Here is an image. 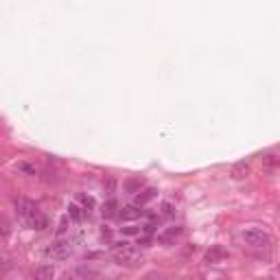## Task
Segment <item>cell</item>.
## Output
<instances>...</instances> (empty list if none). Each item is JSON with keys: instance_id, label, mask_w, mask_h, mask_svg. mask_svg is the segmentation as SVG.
<instances>
[{"instance_id": "6da1fadb", "label": "cell", "mask_w": 280, "mask_h": 280, "mask_svg": "<svg viewBox=\"0 0 280 280\" xmlns=\"http://www.w3.org/2000/svg\"><path fill=\"white\" fill-rule=\"evenodd\" d=\"M16 214L27 228L31 230H46L49 228V219L40 212V208L27 197H18L16 199Z\"/></svg>"}, {"instance_id": "7a4b0ae2", "label": "cell", "mask_w": 280, "mask_h": 280, "mask_svg": "<svg viewBox=\"0 0 280 280\" xmlns=\"http://www.w3.org/2000/svg\"><path fill=\"white\" fill-rule=\"evenodd\" d=\"M112 258H114L118 265L134 267L142 260V252H140V247L134 245L132 241H118V243L112 245Z\"/></svg>"}, {"instance_id": "3957f363", "label": "cell", "mask_w": 280, "mask_h": 280, "mask_svg": "<svg viewBox=\"0 0 280 280\" xmlns=\"http://www.w3.org/2000/svg\"><path fill=\"white\" fill-rule=\"evenodd\" d=\"M239 241L247 247L254 249H265L271 245V234L260 225H249V228H243L239 232Z\"/></svg>"}, {"instance_id": "277c9868", "label": "cell", "mask_w": 280, "mask_h": 280, "mask_svg": "<svg viewBox=\"0 0 280 280\" xmlns=\"http://www.w3.org/2000/svg\"><path fill=\"white\" fill-rule=\"evenodd\" d=\"M75 249V243L73 239H66V236H57L55 241H51L49 245L44 247V258H51V260H66L70 258V254H73Z\"/></svg>"}, {"instance_id": "5b68a950", "label": "cell", "mask_w": 280, "mask_h": 280, "mask_svg": "<svg viewBox=\"0 0 280 280\" xmlns=\"http://www.w3.org/2000/svg\"><path fill=\"white\" fill-rule=\"evenodd\" d=\"M182 234H184V225H169V228H164L156 236V241L160 243V245H173Z\"/></svg>"}, {"instance_id": "8992f818", "label": "cell", "mask_w": 280, "mask_h": 280, "mask_svg": "<svg viewBox=\"0 0 280 280\" xmlns=\"http://www.w3.org/2000/svg\"><path fill=\"white\" fill-rule=\"evenodd\" d=\"M142 217H147V210H142V206H136V204L123 206L121 212H118V219H121V221H138Z\"/></svg>"}, {"instance_id": "52a82bcc", "label": "cell", "mask_w": 280, "mask_h": 280, "mask_svg": "<svg viewBox=\"0 0 280 280\" xmlns=\"http://www.w3.org/2000/svg\"><path fill=\"white\" fill-rule=\"evenodd\" d=\"M66 214L73 219V223H81L86 217H90V212H88L86 208L79 204V201H70L68 208H66Z\"/></svg>"}, {"instance_id": "ba28073f", "label": "cell", "mask_w": 280, "mask_h": 280, "mask_svg": "<svg viewBox=\"0 0 280 280\" xmlns=\"http://www.w3.org/2000/svg\"><path fill=\"white\" fill-rule=\"evenodd\" d=\"M118 212H121V206H118V201L114 197H110L101 206V217L103 219H114V217H118Z\"/></svg>"}, {"instance_id": "9c48e42d", "label": "cell", "mask_w": 280, "mask_h": 280, "mask_svg": "<svg viewBox=\"0 0 280 280\" xmlns=\"http://www.w3.org/2000/svg\"><path fill=\"white\" fill-rule=\"evenodd\" d=\"M223 258H228V252H225L221 245H212V247L206 252V263H210V265L221 263Z\"/></svg>"}, {"instance_id": "30bf717a", "label": "cell", "mask_w": 280, "mask_h": 280, "mask_svg": "<svg viewBox=\"0 0 280 280\" xmlns=\"http://www.w3.org/2000/svg\"><path fill=\"white\" fill-rule=\"evenodd\" d=\"M53 278H55V267H53V265H40V267H35L33 280H53Z\"/></svg>"}, {"instance_id": "8fae6325", "label": "cell", "mask_w": 280, "mask_h": 280, "mask_svg": "<svg viewBox=\"0 0 280 280\" xmlns=\"http://www.w3.org/2000/svg\"><path fill=\"white\" fill-rule=\"evenodd\" d=\"M156 197H158V190H156V188H145L142 193L136 195V201H134V204H136V206H145V204H149V201L156 199Z\"/></svg>"}, {"instance_id": "7c38bea8", "label": "cell", "mask_w": 280, "mask_h": 280, "mask_svg": "<svg viewBox=\"0 0 280 280\" xmlns=\"http://www.w3.org/2000/svg\"><path fill=\"white\" fill-rule=\"evenodd\" d=\"M158 217H164V219L175 217V204H173V201H162V204H160Z\"/></svg>"}, {"instance_id": "4fadbf2b", "label": "cell", "mask_w": 280, "mask_h": 280, "mask_svg": "<svg viewBox=\"0 0 280 280\" xmlns=\"http://www.w3.org/2000/svg\"><path fill=\"white\" fill-rule=\"evenodd\" d=\"M249 175V162H239L232 169V177L234 180H243V177H247Z\"/></svg>"}, {"instance_id": "5bb4252c", "label": "cell", "mask_w": 280, "mask_h": 280, "mask_svg": "<svg viewBox=\"0 0 280 280\" xmlns=\"http://www.w3.org/2000/svg\"><path fill=\"white\" fill-rule=\"evenodd\" d=\"M70 223H73V219L68 217V214H64L62 219H59V223H57V236H64L66 232L70 230Z\"/></svg>"}, {"instance_id": "9a60e30c", "label": "cell", "mask_w": 280, "mask_h": 280, "mask_svg": "<svg viewBox=\"0 0 280 280\" xmlns=\"http://www.w3.org/2000/svg\"><path fill=\"white\" fill-rule=\"evenodd\" d=\"M77 201H79V204H81L83 208H86L88 212H92V208H94V199L90 197V195H79V199H77Z\"/></svg>"}, {"instance_id": "2e32d148", "label": "cell", "mask_w": 280, "mask_h": 280, "mask_svg": "<svg viewBox=\"0 0 280 280\" xmlns=\"http://www.w3.org/2000/svg\"><path fill=\"white\" fill-rule=\"evenodd\" d=\"M121 232H123V234H129V236H132V234H140L142 228H121Z\"/></svg>"}, {"instance_id": "e0dca14e", "label": "cell", "mask_w": 280, "mask_h": 280, "mask_svg": "<svg viewBox=\"0 0 280 280\" xmlns=\"http://www.w3.org/2000/svg\"><path fill=\"white\" fill-rule=\"evenodd\" d=\"M140 184H142L140 180H129L127 184H125V188H127L129 193H134V186H140Z\"/></svg>"}, {"instance_id": "ac0fdd59", "label": "cell", "mask_w": 280, "mask_h": 280, "mask_svg": "<svg viewBox=\"0 0 280 280\" xmlns=\"http://www.w3.org/2000/svg\"><path fill=\"white\" fill-rule=\"evenodd\" d=\"M114 186H116V182L110 177V180H107V184H105V193H107V195H112V193H114Z\"/></svg>"}, {"instance_id": "d6986e66", "label": "cell", "mask_w": 280, "mask_h": 280, "mask_svg": "<svg viewBox=\"0 0 280 280\" xmlns=\"http://www.w3.org/2000/svg\"><path fill=\"white\" fill-rule=\"evenodd\" d=\"M18 169L25 171V173H35V169H33V166H29L27 162H20V164H18Z\"/></svg>"}, {"instance_id": "ffe728a7", "label": "cell", "mask_w": 280, "mask_h": 280, "mask_svg": "<svg viewBox=\"0 0 280 280\" xmlns=\"http://www.w3.org/2000/svg\"><path fill=\"white\" fill-rule=\"evenodd\" d=\"M265 164H280V158L278 156H267L265 158Z\"/></svg>"}, {"instance_id": "44dd1931", "label": "cell", "mask_w": 280, "mask_h": 280, "mask_svg": "<svg viewBox=\"0 0 280 280\" xmlns=\"http://www.w3.org/2000/svg\"><path fill=\"white\" fill-rule=\"evenodd\" d=\"M66 280H73V278H66Z\"/></svg>"}]
</instances>
